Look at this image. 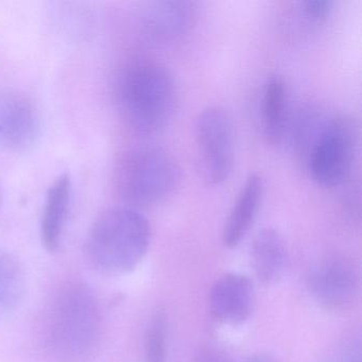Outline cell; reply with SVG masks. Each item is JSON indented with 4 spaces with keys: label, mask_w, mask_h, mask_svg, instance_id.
Listing matches in <instances>:
<instances>
[{
    "label": "cell",
    "mask_w": 362,
    "mask_h": 362,
    "mask_svg": "<svg viewBox=\"0 0 362 362\" xmlns=\"http://www.w3.org/2000/svg\"><path fill=\"white\" fill-rule=\"evenodd\" d=\"M101 309L88 284L69 281L59 289L47 317L46 340L58 362H88L101 336Z\"/></svg>",
    "instance_id": "cell-1"
},
{
    "label": "cell",
    "mask_w": 362,
    "mask_h": 362,
    "mask_svg": "<svg viewBox=\"0 0 362 362\" xmlns=\"http://www.w3.org/2000/svg\"><path fill=\"white\" fill-rule=\"evenodd\" d=\"M116 103L120 117L131 131L139 135L160 132L177 109L175 78L160 63H133L118 77Z\"/></svg>",
    "instance_id": "cell-2"
},
{
    "label": "cell",
    "mask_w": 362,
    "mask_h": 362,
    "mask_svg": "<svg viewBox=\"0 0 362 362\" xmlns=\"http://www.w3.org/2000/svg\"><path fill=\"white\" fill-rule=\"evenodd\" d=\"M151 226L139 209L124 205L103 211L93 224L88 254L93 264L112 274L134 270L147 254Z\"/></svg>",
    "instance_id": "cell-3"
},
{
    "label": "cell",
    "mask_w": 362,
    "mask_h": 362,
    "mask_svg": "<svg viewBox=\"0 0 362 362\" xmlns=\"http://www.w3.org/2000/svg\"><path fill=\"white\" fill-rule=\"evenodd\" d=\"M179 180V167L173 156L151 144L129 148L115 169L118 194L134 209L162 202L173 194Z\"/></svg>",
    "instance_id": "cell-4"
},
{
    "label": "cell",
    "mask_w": 362,
    "mask_h": 362,
    "mask_svg": "<svg viewBox=\"0 0 362 362\" xmlns=\"http://www.w3.org/2000/svg\"><path fill=\"white\" fill-rule=\"evenodd\" d=\"M357 128L346 115L324 122L307 153L311 179L322 187L344 183L351 175L357 147Z\"/></svg>",
    "instance_id": "cell-5"
},
{
    "label": "cell",
    "mask_w": 362,
    "mask_h": 362,
    "mask_svg": "<svg viewBox=\"0 0 362 362\" xmlns=\"http://www.w3.org/2000/svg\"><path fill=\"white\" fill-rule=\"evenodd\" d=\"M196 144L205 181L211 185L224 183L235 160L234 127L224 107L211 105L200 112L196 122Z\"/></svg>",
    "instance_id": "cell-6"
},
{
    "label": "cell",
    "mask_w": 362,
    "mask_h": 362,
    "mask_svg": "<svg viewBox=\"0 0 362 362\" xmlns=\"http://www.w3.org/2000/svg\"><path fill=\"white\" fill-rule=\"evenodd\" d=\"M307 287L321 306L349 308L357 298L359 276L354 262L343 255H327L315 262L307 275Z\"/></svg>",
    "instance_id": "cell-7"
},
{
    "label": "cell",
    "mask_w": 362,
    "mask_h": 362,
    "mask_svg": "<svg viewBox=\"0 0 362 362\" xmlns=\"http://www.w3.org/2000/svg\"><path fill=\"white\" fill-rule=\"evenodd\" d=\"M40 132L41 115L33 99L14 88L0 90V151H26Z\"/></svg>",
    "instance_id": "cell-8"
},
{
    "label": "cell",
    "mask_w": 362,
    "mask_h": 362,
    "mask_svg": "<svg viewBox=\"0 0 362 362\" xmlns=\"http://www.w3.org/2000/svg\"><path fill=\"white\" fill-rule=\"evenodd\" d=\"M254 302V287L249 277L226 273L214 283L209 292V313L217 323L235 327L249 320Z\"/></svg>",
    "instance_id": "cell-9"
},
{
    "label": "cell",
    "mask_w": 362,
    "mask_h": 362,
    "mask_svg": "<svg viewBox=\"0 0 362 362\" xmlns=\"http://www.w3.org/2000/svg\"><path fill=\"white\" fill-rule=\"evenodd\" d=\"M196 3L188 0H160L149 4L144 13V28L152 40L160 43L177 41L194 26Z\"/></svg>",
    "instance_id": "cell-10"
},
{
    "label": "cell",
    "mask_w": 362,
    "mask_h": 362,
    "mask_svg": "<svg viewBox=\"0 0 362 362\" xmlns=\"http://www.w3.org/2000/svg\"><path fill=\"white\" fill-rule=\"evenodd\" d=\"M264 192L262 175L257 173H250L224 222L222 241L228 249L236 247L251 230L259 211Z\"/></svg>",
    "instance_id": "cell-11"
},
{
    "label": "cell",
    "mask_w": 362,
    "mask_h": 362,
    "mask_svg": "<svg viewBox=\"0 0 362 362\" xmlns=\"http://www.w3.org/2000/svg\"><path fill=\"white\" fill-rule=\"evenodd\" d=\"M289 120V98L285 80L279 75L268 77L260 100V122L264 139L272 146L285 139Z\"/></svg>",
    "instance_id": "cell-12"
},
{
    "label": "cell",
    "mask_w": 362,
    "mask_h": 362,
    "mask_svg": "<svg viewBox=\"0 0 362 362\" xmlns=\"http://www.w3.org/2000/svg\"><path fill=\"white\" fill-rule=\"evenodd\" d=\"M71 199V179L69 173L59 175L49 186L41 220V240L47 251L60 247L63 230L69 217Z\"/></svg>",
    "instance_id": "cell-13"
},
{
    "label": "cell",
    "mask_w": 362,
    "mask_h": 362,
    "mask_svg": "<svg viewBox=\"0 0 362 362\" xmlns=\"http://www.w3.org/2000/svg\"><path fill=\"white\" fill-rule=\"evenodd\" d=\"M252 262L258 281L264 285L276 283L286 270L288 252L281 235L272 228H264L252 243Z\"/></svg>",
    "instance_id": "cell-14"
},
{
    "label": "cell",
    "mask_w": 362,
    "mask_h": 362,
    "mask_svg": "<svg viewBox=\"0 0 362 362\" xmlns=\"http://www.w3.org/2000/svg\"><path fill=\"white\" fill-rule=\"evenodd\" d=\"M26 291L24 269L11 254L0 250V317L16 310Z\"/></svg>",
    "instance_id": "cell-15"
},
{
    "label": "cell",
    "mask_w": 362,
    "mask_h": 362,
    "mask_svg": "<svg viewBox=\"0 0 362 362\" xmlns=\"http://www.w3.org/2000/svg\"><path fill=\"white\" fill-rule=\"evenodd\" d=\"M145 362H167V315L163 309H158L148 324Z\"/></svg>",
    "instance_id": "cell-16"
},
{
    "label": "cell",
    "mask_w": 362,
    "mask_h": 362,
    "mask_svg": "<svg viewBox=\"0 0 362 362\" xmlns=\"http://www.w3.org/2000/svg\"><path fill=\"white\" fill-rule=\"evenodd\" d=\"M361 340L357 334H349L330 351L326 362H361Z\"/></svg>",
    "instance_id": "cell-17"
},
{
    "label": "cell",
    "mask_w": 362,
    "mask_h": 362,
    "mask_svg": "<svg viewBox=\"0 0 362 362\" xmlns=\"http://www.w3.org/2000/svg\"><path fill=\"white\" fill-rule=\"evenodd\" d=\"M332 0H306L300 3L302 13L313 22L326 20L334 7Z\"/></svg>",
    "instance_id": "cell-18"
},
{
    "label": "cell",
    "mask_w": 362,
    "mask_h": 362,
    "mask_svg": "<svg viewBox=\"0 0 362 362\" xmlns=\"http://www.w3.org/2000/svg\"><path fill=\"white\" fill-rule=\"evenodd\" d=\"M192 362H232L226 351L214 345H207L199 349Z\"/></svg>",
    "instance_id": "cell-19"
},
{
    "label": "cell",
    "mask_w": 362,
    "mask_h": 362,
    "mask_svg": "<svg viewBox=\"0 0 362 362\" xmlns=\"http://www.w3.org/2000/svg\"><path fill=\"white\" fill-rule=\"evenodd\" d=\"M247 362H275V360L271 358L270 356L256 355L254 357L250 358Z\"/></svg>",
    "instance_id": "cell-20"
},
{
    "label": "cell",
    "mask_w": 362,
    "mask_h": 362,
    "mask_svg": "<svg viewBox=\"0 0 362 362\" xmlns=\"http://www.w3.org/2000/svg\"><path fill=\"white\" fill-rule=\"evenodd\" d=\"M0 204H1V189H0Z\"/></svg>",
    "instance_id": "cell-21"
}]
</instances>
